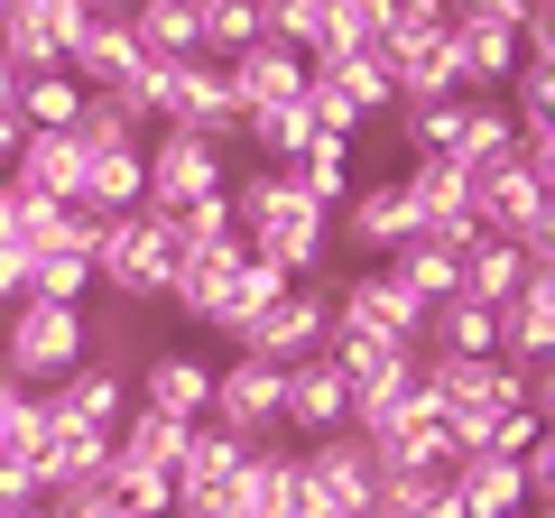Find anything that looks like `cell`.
Returning <instances> with one entry per match:
<instances>
[{
    "label": "cell",
    "instance_id": "cell-37",
    "mask_svg": "<svg viewBox=\"0 0 555 518\" xmlns=\"http://www.w3.org/2000/svg\"><path fill=\"white\" fill-rule=\"evenodd\" d=\"M500 112L518 120V140H546L555 130V65H518L509 93H500Z\"/></svg>",
    "mask_w": 555,
    "mask_h": 518
},
{
    "label": "cell",
    "instance_id": "cell-5",
    "mask_svg": "<svg viewBox=\"0 0 555 518\" xmlns=\"http://www.w3.org/2000/svg\"><path fill=\"white\" fill-rule=\"evenodd\" d=\"M324 342H334V306H324V287H287L269 315H250L232 334V352L241 361H269V371H306V361H324Z\"/></svg>",
    "mask_w": 555,
    "mask_h": 518
},
{
    "label": "cell",
    "instance_id": "cell-16",
    "mask_svg": "<svg viewBox=\"0 0 555 518\" xmlns=\"http://www.w3.org/2000/svg\"><path fill=\"white\" fill-rule=\"evenodd\" d=\"M222 83H232L241 120H250V112H278V102H306V56H287L278 38H259L250 56H232V65H222Z\"/></svg>",
    "mask_w": 555,
    "mask_h": 518
},
{
    "label": "cell",
    "instance_id": "cell-4",
    "mask_svg": "<svg viewBox=\"0 0 555 518\" xmlns=\"http://www.w3.org/2000/svg\"><path fill=\"white\" fill-rule=\"evenodd\" d=\"M139 177H149V185H139V213H158V222L232 195V158L204 148V140H185V130H158V140L139 148Z\"/></svg>",
    "mask_w": 555,
    "mask_h": 518
},
{
    "label": "cell",
    "instance_id": "cell-27",
    "mask_svg": "<svg viewBox=\"0 0 555 518\" xmlns=\"http://www.w3.org/2000/svg\"><path fill=\"white\" fill-rule=\"evenodd\" d=\"M454 500H463V518H518L528 509V481H518V463H500V454H463L454 463Z\"/></svg>",
    "mask_w": 555,
    "mask_h": 518
},
{
    "label": "cell",
    "instance_id": "cell-18",
    "mask_svg": "<svg viewBox=\"0 0 555 518\" xmlns=\"http://www.w3.org/2000/svg\"><path fill=\"white\" fill-rule=\"evenodd\" d=\"M102 472H112V436H93V426H75V417L47 426V444H38V500L75 491V481H102Z\"/></svg>",
    "mask_w": 555,
    "mask_h": 518
},
{
    "label": "cell",
    "instance_id": "cell-40",
    "mask_svg": "<svg viewBox=\"0 0 555 518\" xmlns=\"http://www.w3.org/2000/svg\"><path fill=\"white\" fill-rule=\"evenodd\" d=\"M167 232H177V250H222V241H232V204H195V213H177L167 222Z\"/></svg>",
    "mask_w": 555,
    "mask_h": 518
},
{
    "label": "cell",
    "instance_id": "cell-31",
    "mask_svg": "<svg viewBox=\"0 0 555 518\" xmlns=\"http://www.w3.org/2000/svg\"><path fill=\"white\" fill-rule=\"evenodd\" d=\"M278 297H287V279H278V269H269V259H259V250H241V269H232V279H222V306H214V334L232 342L241 324H250V315H269Z\"/></svg>",
    "mask_w": 555,
    "mask_h": 518
},
{
    "label": "cell",
    "instance_id": "cell-23",
    "mask_svg": "<svg viewBox=\"0 0 555 518\" xmlns=\"http://www.w3.org/2000/svg\"><path fill=\"white\" fill-rule=\"evenodd\" d=\"M379 279H389L398 297H416L426 315H436L444 297H463V269H454L444 241H408V250H389V259H379Z\"/></svg>",
    "mask_w": 555,
    "mask_h": 518
},
{
    "label": "cell",
    "instance_id": "cell-32",
    "mask_svg": "<svg viewBox=\"0 0 555 518\" xmlns=\"http://www.w3.org/2000/svg\"><path fill=\"white\" fill-rule=\"evenodd\" d=\"M20 297H38V306H93V259H83V250H28Z\"/></svg>",
    "mask_w": 555,
    "mask_h": 518
},
{
    "label": "cell",
    "instance_id": "cell-39",
    "mask_svg": "<svg viewBox=\"0 0 555 518\" xmlns=\"http://www.w3.org/2000/svg\"><path fill=\"white\" fill-rule=\"evenodd\" d=\"M102 481H112V500H120L130 518H167V509H177V491H167L158 472H120V463H112Z\"/></svg>",
    "mask_w": 555,
    "mask_h": 518
},
{
    "label": "cell",
    "instance_id": "cell-7",
    "mask_svg": "<svg viewBox=\"0 0 555 518\" xmlns=\"http://www.w3.org/2000/svg\"><path fill=\"white\" fill-rule=\"evenodd\" d=\"M324 306H334V334H371V342H398V352H426V306L398 297L379 269H343L324 287Z\"/></svg>",
    "mask_w": 555,
    "mask_h": 518
},
{
    "label": "cell",
    "instance_id": "cell-34",
    "mask_svg": "<svg viewBox=\"0 0 555 518\" xmlns=\"http://www.w3.org/2000/svg\"><path fill=\"white\" fill-rule=\"evenodd\" d=\"M83 342H93L83 361H102V371H120V379H130L139 361H149V315H139V306H112V315H83Z\"/></svg>",
    "mask_w": 555,
    "mask_h": 518
},
{
    "label": "cell",
    "instance_id": "cell-25",
    "mask_svg": "<svg viewBox=\"0 0 555 518\" xmlns=\"http://www.w3.org/2000/svg\"><path fill=\"white\" fill-rule=\"evenodd\" d=\"M139 148H83V185H75V204L83 213H102V222H120V213H139Z\"/></svg>",
    "mask_w": 555,
    "mask_h": 518
},
{
    "label": "cell",
    "instance_id": "cell-19",
    "mask_svg": "<svg viewBox=\"0 0 555 518\" xmlns=\"http://www.w3.org/2000/svg\"><path fill=\"white\" fill-rule=\"evenodd\" d=\"M518 158V120L500 112V93H463V140H454V177H491V167Z\"/></svg>",
    "mask_w": 555,
    "mask_h": 518
},
{
    "label": "cell",
    "instance_id": "cell-45",
    "mask_svg": "<svg viewBox=\"0 0 555 518\" xmlns=\"http://www.w3.org/2000/svg\"><path fill=\"white\" fill-rule=\"evenodd\" d=\"M10 399H20V389H10V379H0V407H10Z\"/></svg>",
    "mask_w": 555,
    "mask_h": 518
},
{
    "label": "cell",
    "instance_id": "cell-26",
    "mask_svg": "<svg viewBox=\"0 0 555 518\" xmlns=\"http://www.w3.org/2000/svg\"><path fill=\"white\" fill-rule=\"evenodd\" d=\"M195 38H204V65H232L269 38V0H195Z\"/></svg>",
    "mask_w": 555,
    "mask_h": 518
},
{
    "label": "cell",
    "instance_id": "cell-10",
    "mask_svg": "<svg viewBox=\"0 0 555 518\" xmlns=\"http://www.w3.org/2000/svg\"><path fill=\"white\" fill-rule=\"evenodd\" d=\"M130 407L177 417V426H204V407H214V361L185 352V342H149V361L130 371Z\"/></svg>",
    "mask_w": 555,
    "mask_h": 518
},
{
    "label": "cell",
    "instance_id": "cell-42",
    "mask_svg": "<svg viewBox=\"0 0 555 518\" xmlns=\"http://www.w3.org/2000/svg\"><path fill=\"white\" fill-rule=\"evenodd\" d=\"M20 140H28V130H20V112H0V177H10V158H20Z\"/></svg>",
    "mask_w": 555,
    "mask_h": 518
},
{
    "label": "cell",
    "instance_id": "cell-12",
    "mask_svg": "<svg viewBox=\"0 0 555 518\" xmlns=\"http://www.w3.org/2000/svg\"><path fill=\"white\" fill-rule=\"evenodd\" d=\"M65 75H75L83 93H120V83H139L130 10H102V0H83V28L65 38Z\"/></svg>",
    "mask_w": 555,
    "mask_h": 518
},
{
    "label": "cell",
    "instance_id": "cell-28",
    "mask_svg": "<svg viewBox=\"0 0 555 518\" xmlns=\"http://www.w3.org/2000/svg\"><path fill=\"white\" fill-rule=\"evenodd\" d=\"M315 140H324V130H315L306 102H278V112H250V120H241V148H250L259 167H297Z\"/></svg>",
    "mask_w": 555,
    "mask_h": 518
},
{
    "label": "cell",
    "instance_id": "cell-46",
    "mask_svg": "<svg viewBox=\"0 0 555 518\" xmlns=\"http://www.w3.org/2000/svg\"><path fill=\"white\" fill-rule=\"evenodd\" d=\"M20 518H47V500H38V509H20Z\"/></svg>",
    "mask_w": 555,
    "mask_h": 518
},
{
    "label": "cell",
    "instance_id": "cell-11",
    "mask_svg": "<svg viewBox=\"0 0 555 518\" xmlns=\"http://www.w3.org/2000/svg\"><path fill=\"white\" fill-rule=\"evenodd\" d=\"M334 232H343V250H361L371 269H379L389 250H408V241H426V232H416V204H408V185H398V177H361L352 204L334 213Z\"/></svg>",
    "mask_w": 555,
    "mask_h": 518
},
{
    "label": "cell",
    "instance_id": "cell-1",
    "mask_svg": "<svg viewBox=\"0 0 555 518\" xmlns=\"http://www.w3.org/2000/svg\"><path fill=\"white\" fill-rule=\"evenodd\" d=\"M177 269H185V250H177V232L158 213H120V222L93 232V287H112V306H139V315L167 306Z\"/></svg>",
    "mask_w": 555,
    "mask_h": 518
},
{
    "label": "cell",
    "instance_id": "cell-29",
    "mask_svg": "<svg viewBox=\"0 0 555 518\" xmlns=\"http://www.w3.org/2000/svg\"><path fill=\"white\" fill-rule=\"evenodd\" d=\"M454 269H463V297H473V306H509L518 287H528V250H509V241H481V232L463 241Z\"/></svg>",
    "mask_w": 555,
    "mask_h": 518
},
{
    "label": "cell",
    "instance_id": "cell-24",
    "mask_svg": "<svg viewBox=\"0 0 555 518\" xmlns=\"http://www.w3.org/2000/svg\"><path fill=\"white\" fill-rule=\"evenodd\" d=\"M426 352H444V361H500V306L444 297L436 315H426Z\"/></svg>",
    "mask_w": 555,
    "mask_h": 518
},
{
    "label": "cell",
    "instance_id": "cell-44",
    "mask_svg": "<svg viewBox=\"0 0 555 518\" xmlns=\"http://www.w3.org/2000/svg\"><path fill=\"white\" fill-rule=\"evenodd\" d=\"M10 102H20V75H10V65H0V112H10Z\"/></svg>",
    "mask_w": 555,
    "mask_h": 518
},
{
    "label": "cell",
    "instance_id": "cell-6",
    "mask_svg": "<svg viewBox=\"0 0 555 518\" xmlns=\"http://www.w3.org/2000/svg\"><path fill=\"white\" fill-rule=\"evenodd\" d=\"M379 472H371V444L334 436V444H297V518H371Z\"/></svg>",
    "mask_w": 555,
    "mask_h": 518
},
{
    "label": "cell",
    "instance_id": "cell-17",
    "mask_svg": "<svg viewBox=\"0 0 555 518\" xmlns=\"http://www.w3.org/2000/svg\"><path fill=\"white\" fill-rule=\"evenodd\" d=\"M0 185H20V195H38V204H75V185H83V148H75V130H28Z\"/></svg>",
    "mask_w": 555,
    "mask_h": 518
},
{
    "label": "cell",
    "instance_id": "cell-15",
    "mask_svg": "<svg viewBox=\"0 0 555 518\" xmlns=\"http://www.w3.org/2000/svg\"><path fill=\"white\" fill-rule=\"evenodd\" d=\"M222 500H232V518H297V444H250Z\"/></svg>",
    "mask_w": 555,
    "mask_h": 518
},
{
    "label": "cell",
    "instance_id": "cell-8",
    "mask_svg": "<svg viewBox=\"0 0 555 518\" xmlns=\"http://www.w3.org/2000/svg\"><path fill=\"white\" fill-rule=\"evenodd\" d=\"M204 417L222 426V436L241 444H287L278 436V417H287V371H269V361H214V407Z\"/></svg>",
    "mask_w": 555,
    "mask_h": 518
},
{
    "label": "cell",
    "instance_id": "cell-41",
    "mask_svg": "<svg viewBox=\"0 0 555 518\" xmlns=\"http://www.w3.org/2000/svg\"><path fill=\"white\" fill-rule=\"evenodd\" d=\"M20 509H38V463L0 454V518H20Z\"/></svg>",
    "mask_w": 555,
    "mask_h": 518
},
{
    "label": "cell",
    "instance_id": "cell-22",
    "mask_svg": "<svg viewBox=\"0 0 555 518\" xmlns=\"http://www.w3.org/2000/svg\"><path fill=\"white\" fill-rule=\"evenodd\" d=\"M185 436H195V426H177V417H149V407H130V417H120V436H112V463H120V472H158V481H177V463H185Z\"/></svg>",
    "mask_w": 555,
    "mask_h": 518
},
{
    "label": "cell",
    "instance_id": "cell-3",
    "mask_svg": "<svg viewBox=\"0 0 555 518\" xmlns=\"http://www.w3.org/2000/svg\"><path fill=\"white\" fill-rule=\"evenodd\" d=\"M518 20H528V0H463V10H444V65H454L463 93H500L518 75Z\"/></svg>",
    "mask_w": 555,
    "mask_h": 518
},
{
    "label": "cell",
    "instance_id": "cell-21",
    "mask_svg": "<svg viewBox=\"0 0 555 518\" xmlns=\"http://www.w3.org/2000/svg\"><path fill=\"white\" fill-rule=\"evenodd\" d=\"M56 417H75V426H93V436H120V417H130V379L120 371H102V361H83V371H65L56 389Z\"/></svg>",
    "mask_w": 555,
    "mask_h": 518
},
{
    "label": "cell",
    "instance_id": "cell-33",
    "mask_svg": "<svg viewBox=\"0 0 555 518\" xmlns=\"http://www.w3.org/2000/svg\"><path fill=\"white\" fill-rule=\"evenodd\" d=\"M241 454H250V444H241V436H222V426L204 417L195 436H185V463H177V481H167V491H222V481L241 472Z\"/></svg>",
    "mask_w": 555,
    "mask_h": 518
},
{
    "label": "cell",
    "instance_id": "cell-36",
    "mask_svg": "<svg viewBox=\"0 0 555 518\" xmlns=\"http://www.w3.org/2000/svg\"><path fill=\"white\" fill-rule=\"evenodd\" d=\"M379 47V0H324V56L315 65H343V56H371ZM306 65V75H315Z\"/></svg>",
    "mask_w": 555,
    "mask_h": 518
},
{
    "label": "cell",
    "instance_id": "cell-38",
    "mask_svg": "<svg viewBox=\"0 0 555 518\" xmlns=\"http://www.w3.org/2000/svg\"><path fill=\"white\" fill-rule=\"evenodd\" d=\"M47 426H56V399H47V389H20V399L0 407V454H20V463H38Z\"/></svg>",
    "mask_w": 555,
    "mask_h": 518
},
{
    "label": "cell",
    "instance_id": "cell-2",
    "mask_svg": "<svg viewBox=\"0 0 555 518\" xmlns=\"http://www.w3.org/2000/svg\"><path fill=\"white\" fill-rule=\"evenodd\" d=\"M83 315L93 306H38V297H20V306H0V379L10 389H56L65 371H83Z\"/></svg>",
    "mask_w": 555,
    "mask_h": 518
},
{
    "label": "cell",
    "instance_id": "cell-20",
    "mask_svg": "<svg viewBox=\"0 0 555 518\" xmlns=\"http://www.w3.org/2000/svg\"><path fill=\"white\" fill-rule=\"evenodd\" d=\"M130 47H139V65H195L204 56V38H195V0H139L130 10Z\"/></svg>",
    "mask_w": 555,
    "mask_h": 518
},
{
    "label": "cell",
    "instance_id": "cell-13",
    "mask_svg": "<svg viewBox=\"0 0 555 518\" xmlns=\"http://www.w3.org/2000/svg\"><path fill=\"white\" fill-rule=\"evenodd\" d=\"M343 426H352V379H343L334 361L287 371V417H278V436L287 444H334Z\"/></svg>",
    "mask_w": 555,
    "mask_h": 518
},
{
    "label": "cell",
    "instance_id": "cell-47",
    "mask_svg": "<svg viewBox=\"0 0 555 518\" xmlns=\"http://www.w3.org/2000/svg\"><path fill=\"white\" fill-rule=\"evenodd\" d=\"M518 518H537V509H518Z\"/></svg>",
    "mask_w": 555,
    "mask_h": 518
},
{
    "label": "cell",
    "instance_id": "cell-43",
    "mask_svg": "<svg viewBox=\"0 0 555 518\" xmlns=\"http://www.w3.org/2000/svg\"><path fill=\"white\" fill-rule=\"evenodd\" d=\"M20 269H28L20 250H0V306H20Z\"/></svg>",
    "mask_w": 555,
    "mask_h": 518
},
{
    "label": "cell",
    "instance_id": "cell-14",
    "mask_svg": "<svg viewBox=\"0 0 555 518\" xmlns=\"http://www.w3.org/2000/svg\"><path fill=\"white\" fill-rule=\"evenodd\" d=\"M500 361H509L518 379L555 361V269H528V287L500 306Z\"/></svg>",
    "mask_w": 555,
    "mask_h": 518
},
{
    "label": "cell",
    "instance_id": "cell-9",
    "mask_svg": "<svg viewBox=\"0 0 555 518\" xmlns=\"http://www.w3.org/2000/svg\"><path fill=\"white\" fill-rule=\"evenodd\" d=\"M83 28V0H0V65L10 75H65V38Z\"/></svg>",
    "mask_w": 555,
    "mask_h": 518
},
{
    "label": "cell",
    "instance_id": "cell-30",
    "mask_svg": "<svg viewBox=\"0 0 555 518\" xmlns=\"http://www.w3.org/2000/svg\"><path fill=\"white\" fill-rule=\"evenodd\" d=\"M287 177H297V195L315 204L324 222H334L343 204H352V185H361V167H352V140H315L297 167H287Z\"/></svg>",
    "mask_w": 555,
    "mask_h": 518
},
{
    "label": "cell",
    "instance_id": "cell-35",
    "mask_svg": "<svg viewBox=\"0 0 555 518\" xmlns=\"http://www.w3.org/2000/svg\"><path fill=\"white\" fill-rule=\"evenodd\" d=\"M10 112H20V130H75L83 120V83L75 75H28Z\"/></svg>",
    "mask_w": 555,
    "mask_h": 518
}]
</instances>
